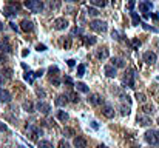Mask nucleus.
Returning <instances> with one entry per match:
<instances>
[{"label":"nucleus","mask_w":159,"mask_h":148,"mask_svg":"<svg viewBox=\"0 0 159 148\" xmlns=\"http://www.w3.org/2000/svg\"><path fill=\"white\" fill-rule=\"evenodd\" d=\"M23 5L28 8L29 11H33V12H40L43 10V3L40 2V0H25Z\"/></svg>","instance_id":"1"},{"label":"nucleus","mask_w":159,"mask_h":148,"mask_svg":"<svg viewBox=\"0 0 159 148\" xmlns=\"http://www.w3.org/2000/svg\"><path fill=\"white\" fill-rule=\"evenodd\" d=\"M145 140H147L150 145H159V131L156 130H148L145 133Z\"/></svg>","instance_id":"2"},{"label":"nucleus","mask_w":159,"mask_h":148,"mask_svg":"<svg viewBox=\"0 0 159 148\" xmlns=\"http://www.w3.org/2000/svg\"><path fill=\"white\" fill-rule=\"evenodd\" d=\"M90 28L93 31H96V33H105L107 31V23L102 20H93L90 22Z\"/></svg>","instance_id":"3"},{"label":"nucleus","mask_w":159,"mask_h":148,"mask_svg":"<svg viewBox=\"0 0 159 148\" xmlns=\"http://www.w3.org/2000/svg\"><path fill=\"white\" fill-rule=\"evenodd\" d=\"M26 131H28L29 139H33V140H36V139L42 134V130L39 127H36V125H28V127H26Z\"/></svg>","instance_id":"4"},{"label":"nucleus","mask_w":159,"mask_h":148,"mask_svg":"<svg viewBox=\"0 0 159 148\" xmlns=\"http://www.w3.org/2000/svg\"><path fill=\"white\" fill-rule=\"evenodd\" d=\"M124 83H125L128 88H133V87H134V71H133V70H130L128 73L124 76Z\"/></svg>","instance_id":"5"},{"label":"nucleus","mask_w":159,"mask_h":148,"mask_svg":"<svg viewBox=\"0 0 159 148\" xmlns=\"http://www.w3.org/2000/svg\"><path fill=\"white\" fill-rule=\"evenodd\" d=\"M88 102H90V105H93V106H99V105L103 104V99H102V96H99V94H91V96L88 97Z\"/></svg>","instance_id":"6"},{"label":"nucleus","mask_w":159,"mask_h":148,"mask_svg":"<svg viewBox=\"0 0 159 148\" xmlns=\"http://www.w3.org/2000/svg\"><path fill=\"white\" fill-rule=\"evenodd\" d=\"M144 60L147 62V63H150V65H153L154 62L158 60V56L154 54L153 51H148V53H145V54H144Z\"/></svg>","instance_id":"7"},{"label":"nucleus","mask_w":159,"mask_h":148,"mask_svg":"<svg viewBox=\"0 0 159 148\" xmlns=\"http://www.w3.org/2000/svg\"><path fill=\"white\" fill-rule=\"evenodd\" d=\"M36 108H37V111H40L42 114H48L49 111H51V106H49L48 104H45V102H39V104L36 105Z\"/></svg>","instance_id":"8"},{"label":"nucleus","mask_w":159,"mask_h":148,"mask_svg":"<svg viewBox=\"0 0 159 148\" xmlns=\"http://www.w3.org/2000/svg\"><path fill=\"white\" fill-rule=\"evenodd\" d=\"M20 10V5L19 3H16V5H10L5 8V14L6 16H12V14H17V11Z\"/></svg>","instance_id":"9"},{"label":"nucleus","mask_w":159,"mask_h":148,"mask_svg":"<svg viewBox=\"0 0 159 148\" xmlns=\"http://www.w3.org/2000/svg\"><path fill=\"white\" fill-rule=\"evenodd\" d=\"M102 114L105 116V117L111 119V117H114V110H113V106H110V105H105V106L102 108Z\"/></svg>","instance_id":"10"},{"label":"nucleus","mask_w":159,"mask_h":148,"mask_svg":"<svg viewBox=\"0 0 159 148\" xmlns=\"http://www.w3.org/2000/svg\"><path fill=\"white\" fill-rule=\"evenodd\" d=\"M11 100V94L6 91V89H2L0 88V102H3V104H8V102Z\"/></svg>","instance_id":"11"},{"label":"nucleus","mask_w":159,"mask_h":148,"mask_svg":"<svg viewBox=\"0 0 159 148\" xmlns=\"http://www.w3.org/2000/svg\"><path fill=\"white\" fill-rule=\"evenodd\" d=\"M68 26V22L65 19H56V22H54V28L56 29H65Z\"/></svg>","instance_id":"12"},{"label":"nucleus","mask_w":159,"mask_h":148,"mask_svg":"<svg viewBox=\"0 0 159 148\" xmlns=\"http://www.w3.org/2000/svg\"><path fill=\"white\" fill-rule=\"evenodd\" d=\"M73 143H74L76 148H85V147H87V140H85L84 137H80V136H77Z\"/></svg>","instance_id":"13"},{"label":"nucleus","mask_w":159,"mask_h":148,"mask_svg":"<svg viewBox=\"0 0 159 148\" xmlns=\"http://www.w3.org/2000/svg\"><path fill=\"white\" fill-rule=\"evenodd\" d=\"M22 26V31H25V33H28V31H33V28H34V25H33V22H29V20H23L20 23Z\"/></svg>","instance_id":"14"},{"label":"nucleus","mask_w":159,"mask_h":148,"mask_svg":"<svg viewBox=\"0 0 159 148\" xmlns=\"http://www.w3.org/2000/svg\"><path fill=\"white\" fill-rule=\"evenodd\" d=\"M103 71H105V74L108 76V77H116V66L107 65L105 68H103Z\"/></svg>","instance_id":"15"},{"label":"nucleus","mask_w":159,"mask_h":148,"mask_svg":"<svg viewBox=\"0 0 159 148\" xmlns=\"http://www.w3.org/2000/svg\"><path fill=\"white\" fill-rule=\"evenodd\" d=\"M66 102H68V96H66V94H63V96H59V97L56 99V105H57V106L66 105Z\"/></svg>","instance_id":"16"},{"label":"nucleus","mask_w":159,"mask_h":148,"mask_svg":"<svg viewBox=\"0 0 159 148\" xmlns=\"http://www.w3.org/2000/svg\"><path fill=\"white\" fill-rule=\"evenodd\" d=\"M111 63L113 66H117V68H124L125 66V62L122 59H111Z\"/></svg>","instance_id":"17"},{"label":"nucleus","mask_w":159,"mask_h":148,"mask_svg":"<svg viewBox=\"0 0 159 148\" xmlns=\"http://www.w3.org/2000/svg\"><path fill=\"white\" fill-rule=\"evenodd\" d=\"M138 122H139L140 125H144V127H147V125L151 123V120H150L148 117H145V116H139V117H138Z\"/></svg>","instance_id":"18"},{"label":"nucleus","mask_w":159,"mask_h":148,"mask_svg":"<svg viewBox=\"0 0 159 148\" xmlns=\"http://www.w3.org/2000/svg\"><path fill=\"white\" fill-rule=\"evenodd\" d=\"M107 57H108V49H107V48H102L101 51L97 53V59L103 60V59H107Z\"/></svg>","instance_id":"19"},{"label":"nucleus","mask_w":159,"mask_h":148,"mask_svg":"<svg viewBox=\"0 0 159 148\" xmlns=\"http://www.w3.org/2000/svg\"><path fill=\"white\" fill-rule=\"evenodd\" d=\"M139 10L142 11V12H147L148 10H151V3H148V2L140 3V5H139Z\"/></svg>","instance_id":"20"},{"label":"nucleus","mask_w":159,"mask_h":148,"mask_svg":"<svg viewBox=\"0 0 159 148\" xmlns=\"http://www.w3.org/2000/svg\"><path fill=\"white\" fill-rule=\"evenodd\" d=\"M57 119L62 120V122H66V120H68V114L65 113V111H57Z\"/></svg>","instance_id":"21"},{"label":"nucleus","mask_w":159,"mask_h":148,"mask_svg":"<svg viewBox=\"0 0 159 148\" xmlns=\"http://www.w3.org/2000/svg\"><path fill=\"white\" fill-rule=\"evenodd\" d=\"M84 43L85 45H94V43H96V37H91V35L88 37V35H85V37H84Z\"/></svg>","instance_id":"22"},{"label":"nucleus","mask_w":159,"mask_h":148,"mask_svg":"<svg viewBox=\"0 0 159 148\" xmlns=\"http://www.w3.org/2000/svg\"><path fill=\"white\" fill-rule=\"evenodd\" d=\"M76 87H77V89H79V91H82V93H88V91H90L88 87H87L85 83H82V82H79V83L76 85Z\"/></svg>","instance_id":"23"},{"label":"nucleus","mask_w":159,"mask_h":148,"mask_svg":"<svg viewBox=\"0 0 159 148\" xmlns=\"http://www.w3.org/2000/svg\"><path fill=\"white\" fill-rule=\"evenodd\" d=\"M66 96L70 97V100H71V102H74V104H77V102H79V96H77L76 93H68Z\"/></svg>","instance_id":"24"},{"label":"nucleus","mask_w":159,"mask_h":148,"mask_svg":"<svg viewBox=\"0 0 159 148\" xmlns=\"http://www.w3.org/2000/svg\"><path fill=\"white\" fill-rule=\"evenodd\" d=\"M39 148H53V145L48 140H39Z\"/></svg>","instance_id":"25"},{"label":"nucleus","mask_w":159,"mask_h":148,"mask_svg":"<svg viewBox=\"0 0 159 148\" xmlns=\"http://www.w3.org/2000/svg\"><path fill=\"white\" fill-rule=\"evenodd\" d=\"M34 77H36V76H34L33 71H28V73L25 74V80H28L29 83H33V79H34Z\"/></svg>","instance_id":"26"},{"label":"nucleus","mask_w":159,"mask_h":148,"mask_svg":"<svg viewBox=\"0 0 159 148\" xmlns=\"http://www.w3.org/2000/svg\"><path fill=\"white\" fill-rule=\"evenodd\" d=\"M130 14H131V19H133V25H139V22H140V19H139V16H138V14H136V12H133V11H131V12H130Z\"/></svg>","instance_id":"27"},{"label":"nucleus","mask_w":159,"mask_h":148,"mask_svg":"<svg viewBox=\"0 0 159 148\" xmlns=\"http://www.w3.org/2000/svg\"><path fill=\"white\" fill-rule=\"evenodd\" d=\"M90 2H91L93 5H96V6H102V8L107 5V3H105V0H90Z\"/></svg>","instance_id":"28"},{"label":"nucleus","mask_w":159,"mask_h":148,"mask_svg":"<svg viewBox=\"0 0 159 148\" xmlns=\"http://www.w3.org/2000/svg\"><path fill=\"white\" fill-rule=\"evenodd\" d=\"M140 46V40L139 39H133V40H131V48H133V49H138Z\"/></svg>","instance_id":"29"},{"label":"nucleus","mask_w":159,"mask_h":148,"mask_svg":"<svg viewBox=\"0 0 159 148\" xmlns=\"http://www.w3.org/2000/svg\"><path fill=\"white\" fill-rule=\"evenodd\" d=\"M23 110H26L28 113H33V104H29V102H25V104H23Z\"/></svg>","instance_id":"30"},{"label":"nucleus","mask_w":159,"mask_h":148,"mask_svg":"<svg viewBox=\"0 0 159 148\" xmlns=\"http://www.w3.org/2000/svg\"><path fill=\"white\" fill-rule=\"evenodd\" d=\"M84 74H85V65L82 63L77 66V76H84Z\"/></svg>","instance_id":"31"},{"label":"nucleus","mask_w":159,"mask_h":148,"mask_svg":"<svg viewBox=\"0 0 159 148\" xmlns=\"http://www.w3.org/2000/svg\"><path fill=\"white\" fill-rule=\"evenodd\" d=\"M142 111H145L147 114L153 113V105H144V106H142Z\"/></svg>","instance_id":"32"},{"label":"nucleus","mask_w":159,"mask_h":148,"mask_svg":"<svg viewBox=\"0 0 159 148\" xmlns=\"http://www.w3.org/2000/svg\"><path fill=\"white\" fill-rule=\"evenodd\" d=\"M63 82H65L66 85H74V82H73V79L70 77V76H65V77H63Z\"/></svg>","instance_id":"33"},{"label":"nucleus","mask_w":159,"mask_h":148,"mask_svg":"<svg viewBox=\"0 0 159 148\" xmlns=\"http://www.w3.org/2000/svg\"><path fill=\"white\" fill-rule=\"evenodd\" d=\"M88 14H90V16H97L99 11L96 10V8H88Z\"/></svg>","instance_id":"34"},{"label":"nucleus","mask_w":159,"mask_h":148,"mask_svg":"<svg viewBox=\"0 0 159 148\" xmlns=\"http://www.w3.org/2000/svg\"><path fill=\"white\" fill-rule=\"evenodd\" d=\"M140 25H142V26H144L145 29H148V31H153V33H156V28H151V26H150V25L144 23V22H142V23H140Z\"/></svg>","instance_id":"35"},{"label":"nucleus","mask_w":159,"mask_h":148,"mask_svg":"<svg viewBox=\"0 0 159 148\" xmlns=\"http://www.w3.org/2000/svg\"><path fill=\"white\" fill-rule=\"evenodd\" d=\"M0 49H2V51H6V53H10V51H11L10 46H8L6 43H5V45H3V43H0Z\"/></svg>","instance_id":"36"},{"label":"nucleus","mask_w":159,"mask_h":148,"mask_svg":"<svg viewBox=\"0 0 159 148\" xmlns=\"http://www.w3.org/2000/svg\"><path fill=\"white\" fill-rule=\"evenodd\" d=\"M134 5H136V0H128V10L130 11H133Z\"/></svg>","instance_id":"37"},{"label":"nucleus","mask_w":159,"mask_h":148,"mask_svg":"<svg viewBox=\"0 0 159 148\" xmlns=\"http://www.w3.org/2000/svg\"><path fill=\"white\" fill-rule=\"evenodd\" d=\"M59 148H70V145H68L65 140H60L59 142Z\"/></svg>","instance_id":"38"},{"label":"nucleus","mask_w":159,"mask_h":148,"mask_svg":"<svg viewBox=\"0 0 159 148\" xmlns=\"http://www.w3.org/2000/svg\"><path fill=\"white\" fill-rule=\"evenodd\" d=\"M71 34H73V35H76V34H82V29H80V28H74V29L71 31Z\"/></svg>","instance_id":"39"},{"label":"nucleus","mask_w":159,"mask_h":148,"mask_svg":"<svg viewBox=\"0 0 159 148\" xmlns=\"http://www.w3.org/2000/svg\"><path fill=\"white\" fill-rule=\"evenodd\" d=\"M122 114H124V116H127V114H128L130 113V108H128V106H127V108H125V106H122Z\"/></svg>","instance_id":"40"},{"label":"nucleus","mask_w":159,"mask_h":148,"mask_svg":"<svg viewBox=\"0 0 159 148\" xmlns=\"http://www.w3.org/2000/svg\"><path fill=\"white\" fill-rule=\"evenodd\" d=\"M136 99H138V100H140V102H144L145 100V96H144V94H136Z\"/></svg>","instance_id":"41"},{"label":"nucleus","mask_w":159,"mask_h":148,"mask_svg":"<svg viewBox=\"0 0 159 148\" xmlns=\"http://www.w3.org/2000/svg\"><path fill=\"white\" fill-rule=\"evenodd\" d=\"M51 82L56 85V87H57V85H60V80H59L57 77H51Z\"/></svg>","instance_id":"42"},{"label":"nucleus","mask_w":159,"mask_h":148,"mask_svg":"<svg viewBox=\"0 0 159 148\" xmlns=\"http://www.w3.org/2000/svg\"><path fill=\"white\" fill-rule=\"evenodd\" d=\"M36 49H37V51H45V49H47V46H45V45H37V46H36Z\"/></svg>","instance_id":"43"},{"label":"nucleus","mask_w":159,"mask_h":148,"mask_svg":"<svg viewBox=\"0 0 159 148\" xmlns=\"http://www.w3.org/2000/svg\"><path fill=\"white\" fill-rule=\"evenodd\" d=\"M49 73H51V74L56 73V74H57V73H59V68H57V66H51V68H49Z\"/></svg>","instance_id":"44"},{"label":"nucleus","mask_w":159,"mask_h":148,"mask_svg":"<svg viewBox=\"0 0 159 148\" xmlns=\"http://www.w3.org/2000/svg\"><path fill=\"white\" fill-rule=\"evenodd\" d=\"M111 35H113V39H116V40H119V39H121V37H119V34H117V31H113Z\"/></svg>","instance_id":"45"},{"label":"nucleus","mask_w":159,"mask_h":148,"mask_svg":"<svg viewBox=\"0 0 159 148\" xmlns=\"http://www.w3.org/2000/svg\"><path fill=\"white\" fill-rule=\"evenodd\" d=\"M42 74H43V70H39V71H36V73H34V76H36V77H40Z\"/></svg>","instance_id":"46"},{"label":"nucleus","mask_w":159,"mask_h":148,"mask_svg":"<svg viewBox=\"0 0 159 148\" xmlns=\"http://www.w3.org/2000/svg\"><path fill=\"white\" fill-rule=\"evenodd\" d=\"M65 133H66V134H70V136H74V131H73L71 128H66V130H65Z\"/></svg>","instance_id":"47"},{"label":"nucleus","mask_w":159,"mask_h":148,"mask_svg":"<svg viewBox=\"0 0 159 148\" xmlns=\"http://www.w3.org/2000/svg\"><path fill=\"white\" fill-rule=\"evenodd\" d=\"M5 130H6V125H5V123H2V122H0V131H5Z\"/></svg>","instance_id":"48"},{"label":"nucleus","mask_w":159,"mask_h":148,"mask_svg":"<svg viewBox=\"0 0 159 148\" xmlns=\"http://www.w3.org/2000/svg\"><path fill=\"white\" fill-rule=\"evenodd\" d=\"M74 63H76V62L73 60V59H70V60H68V66H74Z\"/></svg>","instance_id":"49"},{"label":"nucleus","mask_w":159,"mask_h":148,"mask_svg":"<svg viewBox=\"0 0 159 148\" xmlns=\"http://www.w3.org/2000/svg\"><path fill=\"white\" fill-rule=\"evenodd\" d=\"M5 73H6V74H5L6 77H11V73H12V71H11V70H5Z\"/></svg>","instance_id":"50"},{"label":"nucleus","mask_w":159,"mask_h":148,"mask_svg":"<svg viewBox=\"0 0 159 148\" xmlns=\"http://www.w3.org/2000/svg\"><path fill=\"white\" fill-rule=\"evenodd\" d=\"M11 28L14 29V31H19V28H17V25H16V23H11Z\"/></svg>","instance_id":"51"},{"label":"nucleus","mask_w":159,"mask_h":148,"mask_svg":"<svg viewBox=\"0 0 159 148\" xmlns=\"http://www.w3.org/2000/svg\"><path fill=\"white\" fill-rule=\"evenodd\" d=\"M70 45H71V42H70V40H66V42H65V48H70Z\"/></svg>","instance_id":"52"},{"label":"nucleus","mask_w":159,"mask_h":148,"mask_svg":"<svg viewBox=\"0 0 159 148\" xmlns=\"http://www.w3.org/2000/svg\"><path fill=\"white\" fill-rule=\"evenodd\" d=\"M97 148H107V147H105V145H99Z\"/></svg>","instance_id":"53"},{"label":"nucleus","mask_w":159,"mask_h":148,"mask_svg":"<svg viewBox=\"0 0 159 148\" xmlns=\"http://www.w3.org/2000/svg\"><path fill=\"white\" fill-rule=\"evenodd\" d=\"M3 82V79H2V76H0V83H2Z\"/></svg>","instance_id":"54"},{"label":"nucleus","mask_w":159,"mask_h":148,"mask_svg":"<svg viewBox=\"0 0 159 148\" xmlns=\"http://www.w3.org/2000/svg\"><path fill=\"white\" fill-rule=\"evenodd\" d=\"M73 2H80V0H73Z\"/></svg>","instance_id":"55"},{"label":"nucleus","mask_w":159,"mask_h":148,"mask_svg":"<svg viewBox=\"0 0 159 148\" xmlns=\"http://www.w3.org/2000/svg\"><path fill=\"white\" fill-rule=\"evenodd\" d=\"M19 148H25V147H19Z\"/></svg>","instance_id":"56"},{"label":"nucleus","mask_w":159,"mask_h":148,"mask_svg":"<svg viewBox=\"0 0 159 148\" xmlns=\"http://www.w3.org/2000/svg\"><path fill=\"white\" fill-rule=\"evenodd\" d=\"M158 123H159V119H158Z\"/></svg>","instance_id":"57"}]
</instances>
